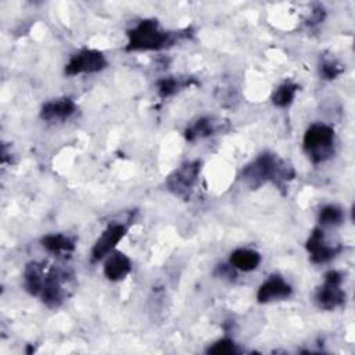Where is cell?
I'll return each instance as SVG.
<instances>
[{"instance_id":"obj_17","label":"cell","mask_w":355,"mask_h":355,"mask_svg":"<svg viewBox=\"0 0 355 355\" xmlns=\"http://www.w3.org/2000/svg\"><path fill=\"white\" fill-rule=\"evenodd\" d=\"M298 85L291 82V80H286L282 85H279L275 92L272 93V101L275 105L277 107H287L291 104V101L294 100V96L298 90Z\"/></svg>"},{"instance_id":"obj_11","label":"cell","mask_w":355,"mask_h":355,"mask_svg":"<svg viewBox=\"0 0 355 355\" xmlns=\"http://www.w3.org/2000/svg\"><path fill=\"white\" fill-rule=\"evenodd\" d=\"M76 111V105L71 98H58L47 101L40 110V116L46 121H65Z\"/></svg>"},{"instance_id":"obj_9","label":"cell","mask_w":355,"mask_h":355,"mask_svg":"<svg viewBox=\"0 0 355 355\" xmlns=\"http://www.w3.org/2000/svg\"><path fill=\"white\" fill-rule=\"evenodd\" d=\"M62 272L51 268L50 272L46 275L44 277V283H43V288H42V301L44 305H47L49 308H58L62 302H64V288H62Z\"/></svg>"},{"instance_id":"obj_2","label":"cell","mask_w":355,"mask_h":355,"mask_svg":"<svg viewBox=\"0 0 355 355\" xmlns=\"http://www.w3.org/2000/svg\"><path fill=\"white\" fill-rule=\"evenodd\" d=\"M173 42V33L161 29L155 19H143L128 32L126 50H159Z\"/></svg>"},{"instance_id":"obj_10","label":"cell","mask_w":355,"mask_h":355,"mask_svg":"<svg viewBox=\"0 0 355 355\" xmlns=\"http://www.w3.org/2000/svg\"><path fill=\"white\" fill-rule=\"evenodd\" d=\"M291 286L279 275H272L266 282L262 283L257 293V300L261 304L270 302L275 300H286L291 295Z\"/></svg>"},{"instance_id":"obj_22","label":"cell","mask_w":355,"mask_h":355,"mask_svg":"<svg viewBox=\"0 0 355 355\" xmlns=\"http://www.w3.org/2000/svg\"><path fill=\"white\" fill-rule=\"evenodd\" d=\"M324 18V11H323V7L318 6L316 10H313L311 12V18H309V24H319L322 22Z\"/></svg>"},{"instance_id":"obj_7","label":"cell","mask_w":355,"mask_h":355,"mask_svg":"<svg viewBox=\"0 0 355 355\" xmlns=\"http://www.w3.org/2000/svg\"><path fill=\"white\" fill-rule=\"evenodd\" d=\"M126 230H128L126 226L122 223H110L92 248V252H90L92 262H98L100 259L105 258L116 247V244L123 239V236L126 234Z\"/></svg>"},{"instance_id":"obj_16","label":"cell","mask_w":355,"mask_h":355,"mask_svg":"<svg viewBox=\"0 0 355 355\" xmlns=\"http://www.w3.org/2000/svg\"><path fill=\"white\" fill-rule=\"evenodd\" d=\"M42 245L54 254L60 252H72L75 250V241L61 233L57 234H47L42 239Z\"/></svg>"},{"instance_id":"obj_19","label":"cell","mask_w":355,"mask_h":355,"mask_svg":"<svg viewBox=\"0 0 355 355\" xmlns=\"http://www.w3.org/2000/svg\"><path fill=\"white\" fill-rule=\"evenodd\" d=\"M186 86H190V80H180V79H176V78H164V79H159L157 82V90H158V94L159 97L165 98V97H169L172 94H175L179 89L182 87H186Z\"/></svg>"},{"instance_id":"obj_20","label":"cell","mask_w":355,"mask_h":355,"mask_svg":"<svg viewBox=\"0 0 355 355\" xmlns=\"http://www.w3.org/2000/svg\"><path fill=\"white\" fill-rule=\"evenodd\" d=\"M344 71V67L334 58H323L320 64V76L323 79H334Z\"/></svg>"},{"instance_id":"obj_5","label":"cell","mask_w":355,"mask_h":355,"mask_svg":"<svg viewBox=\"0 0 355 355\" xmlns=\"http://www.w3.org/2000/svg\"><path fill=\"white\" fill-rule=\"evenodd\" d=\"M343 276L337 270H329L324 275V283L316 291V302L322 309L331 311L345 301V293L341 290Z\"/></svg>"},{"instance_id":"obj_18","label":"cell","mask_w":355,"mask_h":355,"mask_svg":"<svg viewBox=\"0 0 355 355\" xmlns=\"http://www.w3.org/2000/svg\"><path fill=\"white\" fill-rule=\"evenodd\" d=\"M344 219V212L338 205L329 204L319 212V222L323 226H338Z\"/></svg>"},{"instance_id":"obj_21","label":"cell","mask_w":355,"mask_h":355,"mask_svg":"<svg viewBox=\"0 0 355 355\" xmlns=\"http://www.w3.org/2000/svg\"><path fill=\"white\" fill-rule=\"evenodd\" d=\"M208 354H216V355H230V354H236L237 348L234 345V343L229 338H222L219 341H216L214 345H211L207 349Z\"/></svg>"},{"instance_id":"obj_4","label":"cell","mask_w":355,"mask_h":355,"mask_svg":"<svg viewBox=\"0 0 355 355\" xmlns=\"http://www.w3.org/2000/svg\"><path fill=\"white\" fill-rule=\"evenodd\" d=\"M200 169H201V162L198 159L183 164L166 178V182H165L166 187L175 196L189 200L197 183Z\"/></svg>"},{"instance_id":"obj_1","label":"cell","mask_w":355,"mask_h":355,"mask_svg":"<svg viewBox=\"0 0 355 355\" xmlns=\"http://www.w3.org/2000/svg\"><path fill=\"white\" fill-rule=\"evenodd\" d=\"M294 176V168L272 153L261 154L241 171L243 182L251 189H258L266 182H272L279 189H284L286 183L293 180Z\"/></svg>"},{"instance_id":"obj_8","label":"cell","mask_w":355,"mask_h":355,"mask_svg":"<svg viewBox=\"0 0 355 355\" xmlns=\"http://www.w3.org/2000/svg\"><path fill=\"white\" fill-rule=\"evenodd\" d=\"M306 251L309 252V258L313 263H324L333 259L341 250L343 247L340 244H327L324 241V234L323 232L316 227L311 233L309 239L306 240Z\"/></svg>"},{"instance_id":"obj_13","label":"cell","mask_w":355,"mask_h":355,"mask_svg":"<svg viewBox=\"0 0 355 355\" xmlns=\"http://www.w3.org/2000/svg\"><path fill=\"white\" fill-rule=\"evenodd\" d=\"M219 130H220V122H216L214 118H209V116H202L186 129L184 136H186V140L194 141L197 139L212 136Z\"/></svg>"},{"instance_id":"obj_6","label":"cell","mask_w":355,"mask_h":355,"mask_svg":"<svg viewBox=\"0 0 355 355\" xmlns=\"http://www.w3.org/2000/svg\"><path fill=\"white\" fill-rule=\"evenodd\" d=\"M105 67L107 60L101 51L93 49H83L69 58L65 65V73L69 76L78 73H93L104 69Z\"/></svg>"},{"instance_id":"obj_14","label":"cell","mask_w":355,"mask_h":355,"mask_svg":"<svg viewBox=\"0 0 355 355\" xmlns=\"http://www.w3.org/2000/svg\"><path fill=\"white\" fill-rule=\"evenodd\" d=\"M261 262V255L250 248H237L230 254V265L234 269L243 272H251L258 268Z\"/></svg>"},{"instance_id":"obj_12","label":"cell","mask_w":355,"mask_h":355,"mask_svg":"<svg viewBox=\"0 0 355 355\" xmlns=\"http://www.w3.org/2000/svg\"><path fill=\"white\" fill-rule=\"evenodd\" d=\"M132 269L130 259L123 252H114L104 263V275L112 282L122 280Z\"/></svg>"},{"instance_id":"obj_15","label":"cell","mask_w":355,"mask_h":355,"mask_svg":"<svg viewBox=\"0 0 355 355\" xmlns=\"http://www.w3.org/2000/svg\"><path fill=\"white\" fill-rule=\"evenodd\" d=\"M43 268L37 262H31L24 272V287L31 295H37L42 293L44 283Z\"/></svg>"},{"instance_id":"obj_3","label":"cell","mask_w":355,"mask_h":355,"mask_svg":"<svg viewBox=\"0 0 355 355\" xmlns=\"http://www.w3.org/2000/svg\"><path fill=\"white\" fill-rule=\"evenodd\" d=\"M304 151L313 164L329 159L334 153V130L323 123H313L304 135Z\"/></svg>"}]
</instances>
